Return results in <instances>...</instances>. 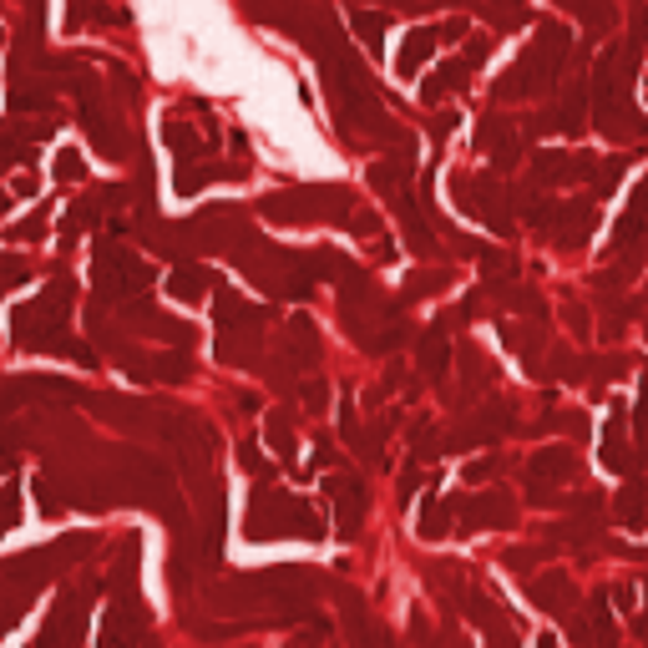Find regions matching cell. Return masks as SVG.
Returning a JSON list of instances; mask_svg holds the SVG:
<instances>
[{
  "label": "cell",
  "mask_w": 648,
  "mask_h": 648,
  "mask_svg": "<svg viewBox=\"0 0 648 648\" xmlns=\"http://www.w3.org/2000/svg\"><path fill=\"white\" fill-rule=\"evenodd\" d=\"M416 486H421V466L411 461V466L400 471V502H411V497H416Z\"/></svg>",
  "instance_id": "cell-42"
},
{
  "label": "cell",
  "mask_w": 648,
  "mask_h": 648,
  "mask_svg": "<svg viewBox=\"0 0 648 648\" xmlns=\"http://www.w3.org/2000/svg\"><path fill=\"white\" fill-rule=\"evenodd\" d=\"M324 497L335 502V527L340 537H360V522H365V507H370V492L360 476H330L324 481Z\"/></svg>",
  "instance_id": "cell-11"
},
{
  "label": "cell",
  "mask_w": 648,
  "mask_h": 648,
  "mask_svg": "<svg viewBox=\"0 0 648 648\" xmlns=\"http://www.w3.org/2000/svg\"><path fill=\"white\" fill-rule=\"evenodd\" d=\"M223 178H249V162H203V168H198V157H193V162H178L173 188H178L183 198H193L198 188L223 183Z\"/></svg>",
  "instance_id": "cell-16"
},
{
  "label": "cell",
  "mask_w": 648,
  "mask_h": 648,
  "mask_svg": "<svg viewBox=\"0 0 648 648\" xmlns=\"http://www.w3.org/2000/svg\"><path fill=\"white\" fill-rule=\"evenodd\" d=\"M466 76H471V66H466V61L456 56V61H446V66H441V71H436V76L426 81V92H421V97H426V102L436 107V102H441L446 92H461V87H466Z\"/></svg>",
  "instance_id": "cell-23"
},
{
  "label": "cell",
  "mask_w": 648,
  "mask_h": 648,
  "mask_svg": "<svg viewBox=\"0 0 648 648\" xmlns=\"http://www.w3.org/2000/svg\"><path fill=\"white\" fill-rule=\"evenodd\" d=\"M431 648H466V638H461L456 628H446L441 638H431Z\"/></svg>",
  "instance_id": "cell-45"
},
{
  "label": "cell",
  "mask_w": 648,
  "mask_h": 648,
  "mask_svg": "<svg viewBox=\"0 0 648 648\" xmlns=\"http://www.w3.org/2000/svg\"><path fill=\"white\" fill-rule=\"evenodd\" d=\"M456 198L471 218H481L486 228H497V233H512V208H502V183L497 178H471V173H456Z\"/></svg>",
  "instance_id": "cell-8"
},
{
  "label": "cell",
  "mask_w": 648,
  "mask_h": 648,
  "mask_svg": "<svg viewBox=\"0 0 648 648\" xmlns=\"http://www.w3.org/2000/svg\"><path fill=\"white\" fill-rule=\"evenodd\" d=\"M350 21H355V31L365 36V46H370V51H380V46H385L380 36H385V26H390V16H380V11H355Z\"/></svg>",
  "instance_id": "cell-30"
},
{
  "label": "cell",
  "mask_w": 648,
  "mask_h": 648,
  "mask_svg": "<svg viewBox=\"0 0 648 648\" xmlns=\"http://www.w3.org/2000/svg\"><path fill=\"white\" fill-rule=\"evenodd\" d=\"M162 137H168V147L178 152V162H193V152H198V142H193V132H188V122H178V117H168V122H162Z\"/></svg>",
  "instance_id": "cell-29"
},
{
  "label": "cell",
  "mask_w": 648,
  "mask_h": 648,
  "mask_svg": "<svg viewBox=\"0 0 648 648\" xmlns=\"http://www.w3.org/2000/svg\"><path fill=\"white\" fill-rule=\"evenodd\" d=\"M446 284H451L446 269H416L411 279H405V289H400V309H411L416 299H436Z\"/></svg>",
  "instance_id": "cell-22"
},
{
  "label": "cell",
  "mask_w": 648,
  "mask_h": 648,
  "mask_svg": "<svg viewBox=\"0 0 648 648\" xmlns=\"http://www.w3.org/2000/svg\"><path fill=\"white\" fill-rule=\"evenodd\" d=\"M238 466L249 471V476H269V461L259 456V441H243L238 446Z\"/></svg>",
  "instance_id": "cell-35"
},
{
  "label": "cell",
  "mask_w": 648,
  "mask_h": 648,
  "mask_svg": "<svg viewBox=\"0 0 648 648\" xmlns=\"http://www.w3.org/2000/svg\"><path fill=\"white\" fill-rule=\"evenodd\" d=\"M66 319H71V279L51 284L41 299L16 309L11 335H16L21 350H61L66 345Z\"/></svg>",
  "instance_id": "cell-4"
},
{
  "label": "cell",
  "mask_w": 648,
  "mask_h": 648,
  "mask_svg": "<svg viewBox=\"0 0 648 648\" xmlns=\"http://www.w3.org/2000/svg\"><path fill=\"white\" fill-rule=\"evenodd\" d=\"M335 593H340V603H345V633H350L355 648H395V633L370 613V603H365L360 593H350V588H335Z\"/></svg>",
  "instance_id": "cell-12"
},
{
  "label": "cell",
  "mask_w": 648,
  "mask_h": 648,
  "mask_svg": "<svg viewBox=\"0 0 648 648\" xmlns=\"http://www.w3.org/2000/svg\"><path fill=\"white\" fill-rule=\"evenodd\" d=\"M567 319H573V335H588V314L573 304V309H567Z\"/></svg>",
  "instance_id": "cell-47"
},
{
  "label": "cell",
  "mask_w": 648,
  "mask_h": 648,
  "mask_svg": "<svg viewBox=\"0 0 648 648\" xmlns=\"http://www.w3.org/2000/svg\"><path fill=\"white\" fill-rule=\"evenodd\" d=\"M451 522H456V502H426V512H421V537L426 542H436V537H446L451 532Z\"/></svg>",
  "instance_id": "cell-28"
},
{
  "label": "cell",
  "mask_w": 648,
  "mask_h": 648,
  "mask_svg": "<svg viewBox=\"0 0 648 648\" xmlns=\"http://www.w3.org/2000/svg\"><path fill=\"white\" fill-rule=\"evenodd\" d=\"M31 486H36V502H41V512H46V517H61V512H66V502L56 497V486H51V481H41V476H36Z\"/></svg>",
  "instance_id": "cell-36"
},
{
  "label": "cell",
  "mask_w": 648,
  "mask_h": 648,
  "mask_svg": "<svg viewBox=\"0 0 648 648\" xmlns=\"http://www.w3.org/2000/svg\"><path fill=\"white\" fill-rule=\"evenodd\" d=\"M152 284V269L132 254V249H97V299L92 304H137L142 289Z\"/></svg>",
  "instance_id": "cell-6"
},
{
  "label": "cell",
  "mask_w": 648,
  "mask_h": 648,
  "mask_svg": "<svg viewBox=\"0 0 648 648\" xmlns=\"http://www.w3.org/2000/svg\"><path fill=\"white\" fill-rule=\"evenodd\" d=\"M492 46H497V36H471V46L461 51V61H466V66L476 71V66L486 61V56H492Z\"/></svg>",
  "instance_id": "cell-37"
},
{
  "label": "cell",
  "mask_w": 648,
  "mask_h": 648,
  "mask_svg": "<svg viewBox=\"0 0 648 648\" xmlns=\"http://www.w3.org/2000/svg\"><path fill=\"white\" fill-rule=\"evenodd\" d=\"M476 142H481L486 152H492V162H497L502 173L512 168V162H517V152H522V142H517V127H512V122H502V117H486V122L476 127Z\"/></svg>",
  "instance_id": "cell-18"
},
{
  "label": "cell",
  "mask_w": 648,
  "mask_h": 648,
  "mask_svg": "<svg viewBox=\"0 0 648 648\" xmlns=\"http://www.w3.org/2000/svg\"><path fill=\"white\" fill-rule=\"evenodd\" d=\"M102 648H152V633H147V613H142L137 593H127V598H112V613H107V633H102Z\"/></svg>",
  "instance_id": "cell-10"
},
{
  "label": "cell",
  "mask_w": 648,
  "mask_h": 648,
  "mask_svg": "<svg viewBox=\"0 0 648 648\" xmlns=\"http://www.w3.org/2000/svg\"><path fill=\"white\" fill-rule=\"evenodd\" d=\"M259 213L274 218V223H350L355 218V193L335 188V183L330 188H324V183L289 188V193H269L259 203Z\"/></svg>",
  "instance_id": "cell-3"
},
{
  "label": "cell",
  "mask_w": 648,
  "mask_h": 648,
  "mask_svg": "<svg viewBox=\"0 0 648 648\" xmlns=\"http://www.w3.org/2000/svg\"><path fill=\"white\" fill-rule=\"evenodd\" d=\"M638 436L648 441V370H643V385H638Z\"/></svg>",
  "instance_id": "cell-43"
},
{
  "label": "cell",
  "mask_w": 648,
  "mask_h": 648,
  "mask_svg": "<svg viewBox=\"0 0 648 648\" xmlns=\"http://www.w3.org/2000/svg\"><path fill=\"white\" fill-rule=\"evenodd\" d=\"M593 173H598V157H583V152H537L532 157L537 183H583Z\"/></svg>",
  "instance_id": "cell-13"
},
{
  "label": "cell",
  "mask_w": 648,
  "mask_h": 648,
  "mask_svg": "<svg viewBox=\"0 0 648 648\" xmlns=\"http://www.w3.org/2000/svg\"><path fill=\"white\" fill-rule=\"evenodd\" d=\"M633 628H638V638H648V613H643V618H638Z\"/></svg>",
  "instance_id": "cell-50"
},
{
  "label": "cell",
  "mask_w": 648,
  "mask_h": 648,
  "mask_svg": "<svg viewBox=\"0 0 648 648\" xmlns=\"http://www.w3.org/2000/svg\"><path fill=\"white\" fill-rule=\"evenodd\" d=\"M456 122H461V117H456V112H441V117H436V122H431V137H436V142H446V137H451V132H456Z\"/></svg>",
  "instance_id": "cell-44"
},
{
  "label": "cell",
  "mask_w": 648,
  "mask_h": 648,
  "mask_svg": "<svg viewBox=\"0 0 648 648\" xmlns=\"http://www.w3.org/2000/svg\"><path fill=\"white\" fill-rule=\"evenodd\" d=\"M497 471H502V461H497V456H486V461H471V466H466V481L476 486V481H486V476H497Z\"/></svg>",
  "instance_id": "cell-41"
},
{
  "label": "cell",
  "mask_w": 648,
  "mask_h": 648,
  "mask_svg": "<svg viewBox=\"0 0 648 648\" xmlns=\"http://www.w3.org/2000/svg\"><path fill=\"white\" fill-rule=\"evenodd\" d=\"M56 178H61V183H81V178H87V162H81L76 147L56 152Z\"/></svg>",
  "instance_id": "cell-33"
},
{
  "label": "cell",
  "mask_w": 648,
  "mask_h": 648,
  "mask_svg": "<svg viewBox=\"0 0 648 648\" xmlns=\"http://www.w3.org/2000/svg\"><path fill=\"white\" fill-rule=\"evenodd\" d=\"M532 603L537 608H547L552 618H562V623H573V613H578V588H573V578L567 573H547V578H532Z\"/></svg>",
  "instance_id": "cell-15"
},
{
  "label": "cell",
  "mask_w": 648,
  "mask_h": 648,
  "mask_svg": "<svg viewBox=\"0 0 648 648\" xmlns=\"http://www.w3.org/2000/svg\"><path fill=\"white\" fill-rule=\"evenodd\" d=\"M314 638H324V628H319V623H314V633H309V638H299V643H289V648H314Z\"/></svg>",
  "instance_id": "cell-49"
},
{
  "label": "cell",
  "mask_w": 648,
  "mask_h": 648,
  "mask_svg": "<svg viewBox=\"0 0 648 648\" xmlns=\"http://www.w3.org/2000/svg\"><path fill=\"white\" fill-rule=\"evenodd\" d=\"M243 537L249 542H274V537H304V542H319L324 537V522L309 502L289 497V492H274V486H259L254 492V507H249V522H243Z\"/></svg>",
  "instance_id": "cell-1"
},
{
  "label": "cell",
  "mask_w": 648,
  "mask_h": 648,
  "mask_svg": "<svg viewBox=\"0 0 648 648\" xmlns=\"http://www.w3.org/2000/svg\"><path fill=\"white\" fill-rule=\"evenodd\" d=\"M542 557H547L542 547H512V552H507V567H512V573H527V567L542 562Z\"/></svg>",
  "instance_id": "cell-38"
},
{
  "label": "cell",
  "mask_w": 648,
  "mask_h": 648,
  "mask_svg": "<svg viewBox=\"0 0 648 648\" xmlns=\"http://www.w3.org/2000/svg\"><path fill=\"white\" fill-rule=\"evenodd\" d=\"M375 259H380V264L395 259V243H390V238H375Z\"/></svg>",
  "instance_id": "cell-48"
},
{
  "label": "cell",
  "mask_w": 648,
  "mask_h": 648,
  "mask_svg": "<svg viewBox=\"0 0 648 648\" xmlns=\"http://www.w3.org/2000/svg\"><path fill=\"white\" fill-rule=\"evenodd\" d=\"M264 324H269V309H259L249 299L218 289V360L254 365V350L264 340Z\"/></svg>",
  "instance_id": "cell-5"
},
{
  "label": "cell",
  "mask_w": 648,
  "mask_h": 648,
  "mask_svg": "<svg viewBox=\"0 0 648 648\" xmlns=\"http://www.w3.org/2000/svg\"><path fill=\"white\" fill-rule=\"evenodd\" d=\"M567 31L557 26V21H547L542 31H537V41L522 51V61L497 81V102H522V97H532V92H542V87H552V76L562 71V61H567Z\"/></svg>",
  "instance_id": "cell-2"
},
{
  "label": "cell",
  "mask_w": 648,
  "mask_h": 648,
  "mask_svg": "<svg viewBox=\"0 0 648 648\" xmlns=\"http://www.w3.org/2000/svg\"><path fill=\"white\" fill-rule=\"evenodd\" d=\"M213 284H218V279H213L203 264H178L173 279H168V289H173L183 304H203V299L213 294Z\"/></svg>",
  "instance_id": "cell-21"
},
{
  "label": "cell",
  "mask_w": 648,
  "mask_h": 648,
  "mask_svg": "<svg viewBox=\"0 0 648 648\" xmlns=\"http://www.w3.org/2000/svg\"><path fill=\"white\" fill-rule=\"evenodd\" d=\"M390 208H395V218H400V228H405V243H411L416 254H436V228L426 223V213H421L416 193H411V188L395 193V198H390Z\"/></svg>",
  "instance_id": "cell-17"
},
{
  "label": "cell",
  "mask_w": 648,
  "mask_h": 648,
  "mask_svg": "<svg viewBox=\"0 0 648 648\" xmlns=\"http://www.w3.org/2000/svg\"><path fill=\"white\" fill-rule=\"evenodd\" d=\"M11 208V198H6V188H0V213H6Z\"/></svg>",
  "instance_id": "cell-51"
},
{
  "label": "cell",
  "mask_w": 648,
  "mask_h": 648,
  "mask_svg": "<svg viewBox=\"0 0 648 648\" xmlns=\"http://www.w3.org/2000/svg\"><path fill=\"white\" fill-rule=\"evenodd\" d=\"M416 360H421V375H426V380H446V370H451V340H446V319H441V324H431V330L421 335V345H416Z\"/></svg>",
  "instance_id": "cell-19"
},
{
  "label": "cell",
  "mask_w": 648,
  "mask_h": 648,
  "mask_svg": "<svg viewBox=\"0 0 648 648\" xmlns=\"http://www.w3.org/2000/svg\"><path fill=\"white\" fill-rule=\"evenodd\" d=\"M532 481H542V486H557V481H573L578 476V456L567 451V446H547V451H537L532 456Z\"/></svg>",
  "instance_id": "cell-20"
},
{
  "label": "cell",
  "mask_w": 648,
  "mask_h": 648,
  "mask_svg": "<svg viewBox=\"0 0 648 648\" xmlns=\"http://www.w3.org/2000/svg\"><path fill=\"white\" fill-rule=\"evenodd\" d=\"M46 228H51V203H41L26 223H16V228H11V243H31V238H41Z\"/></svg>",
  "instance_id": "cell-32"
},
{
  "label": "cell",
  "mask_w": 648,
  "mask_h": 648,
  "mask_svg": "<svg viewBox=\"0 0 648 648\" xmlns=\"http://www.w3.org/2000/svg\"><path fill=\"white\" fill-rule=\"evenodd\" d=\"M299 395H304V411H324V395L330 390H324V380H304Z\"/></svg>",
  "instance_id": "cell-39"
},
{
  "label": "cell",
  "mask_w": 648,
  "mask_h": 648,
  "mask_svg": "<svg viewBox=\"0 0 648 648\" xmlns=\"http://www.w3.org/2000/svg\"><path fill=\"white\" fill-rule=\"evenodd\" d=\"M618 517L623 527H643L648 522V481H628L618 492Z\"/></svg>",
  "instance_id": "cell-25"
},
{
  "label": "cell",
  "mask_w": 648,
  "mask_h": 648,
  "mask_svg": "<svg viewBox=\"0 0 648 648\" xmlns=\"http://www.w3.org/2000/svg\"><path fill=\"white\" fill-rule=\"evenodd\" d=\"M350 233H360V238H380V218L365 208V213H355V218H350Z\"/></svg>",
  "instance_id": "cell-40"
},
{
  "label": "cell",
  "mask_w": 648,
  "mask_h": 648,
  "mask_svg": "<svg viewBox=\"0 0 648 648\" xmlns=\"http://www.w3.org/2000/svg\"><path fill=\"white\" fill-rule=\"evenodd\" d=\"M269 446H274V456H279L284 466H299V451H294V421H289L284 411L269 416Z\"/></svg>",
  "instance_id": "cell-27"
},
{
  "label": "cell",
  "mask_w": 648,
  "mask_h": 648,
  "mask_svg": "<svg viewBox=\"0 0 648 648\" xmlns=\"http://www.w3.org/2000/svg\"><path fill=\"white\" fill-rule=\"evenodd\" d=\"M456 532H486V527H512L517 522V502L507 492H476V497H456Z\"/></svg>",
  "instance_id": "cell-9"
},
{
  "label": "cell",
  "mask_w": 648,
  "mask_h": 648,
  "mask_svg": "<svg viewBox=\"0 0 648 648\" xmlns=\"http://www.w3.org/2000/svg\"><path fill=\"white\" fill-rule=\"evenodd\" d=\"M623 426H628V416H623V405L608 416V431H603V461L613 466V471H628L633 466V451H623Z\"/></svg>",
  "instance_id": "cell-24"
},
{
  "label": "cell",
  "mask_w": 648,
  "mask_h": 648,
  "mask_svg": "<svg viewBox=\"0 0 648 648\" xmlns=\"http://www.w3.org/2000/svg\"><path fill=\"white\" fill-rule=\"evenodd\" d=\"M233 411L238 416H254L259 411V395H233Z\"/></svg>",
  "instance_id": "cell-46"
},
{
  "label": "cell",
  "mask_w": 648,
  "mask_h": 648,
  "mask_svg": "<svg viewBox=\"0 0 648 648\" xmlns=\"http://www.w3.org/2000/svg\"><path fill=\"white\" fill-rule=\"evenodd\" d=\"M26 274H31V269H26V259L6 254V259H0V294H6V289H16V284H21Z\"/></svg>",
  "instance_id": "cell-34"
},
{
  "label": "cell",
  "mask_w": 648,
  "mask_h": 648,
  "mask_svg": "<svg viewBox=\"0 0 648 648\" xmlns=\"http://www.w3.org/2000/svg\"><path fill=\"white\" fill-rule=\"evenodd\" d=\"M461 31H466L461 21H446V26H421V31H411V36H405V46H400V56H395V71H400V76H416V71L426 66V56H431L441 41L461 36Z\"/></svg>",
  "instance_id": "cell-14"
},
{
  "label": "cell",
  "mask_w": 648,
  "mask_h": 648,
  "mask_svg": "<svg viewBox=\"0 0 648 648\" xmlns=\"http://www.w3.org/2000/svg\"><path fill=\"white\" fill-rule=\"evenodd\" d=\"M21 527V486H0V537Z\"/></svg>",
  "instance_id": "cell-31"
},
{
  "label": "cell",
  "mask_w": 648,
  "mask_h": 648,
  "mask_svg": "<svg viewBox=\"0 0 648 648\" xmlns=\"http://www.w3.org/2000/svg\"><path fill=\"white\" fill-rule=\"evenodd\" d=\"M456 355H461V375H466V395H476L481 385H492V380H497V370H492V360H486L481 350H471V345H461Z\"/></svg>",
  "instance_id": "cell-26"
},
{
  "label": "cell",
  "mask_w": 648,
  "mask_h": 648,
  "mask_svg": "<svg viewBox=\"0 0 648 648\" xmlns=\"http://www.w3.org/2000/svg\"><path fill=\"white\" fill-rule=\"evenodd\" d=\"M92 583H76V588H66L61 593V603H56V613L46 618V628H41V638L31 643V648H81V628H87V608H92Z\"/></svg>",
  "instance_id": "cell-7"
}]
</instances>
